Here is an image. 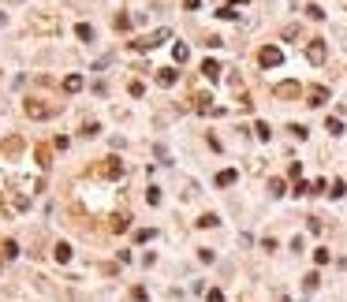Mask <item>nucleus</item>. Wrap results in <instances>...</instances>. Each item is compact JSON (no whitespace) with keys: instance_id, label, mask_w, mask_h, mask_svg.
Here are the masks:
<instances>
[{"instance_id":"nucleus-1","label":"nucleus","mask_w":347,"mask_h":302,"mask_svg":"<svg viewBox=\"0 0 347 302\" xmlns=\"http://www.w3.org/2000/svg\"><path fill=\"white\" fill-rule=\"evenodd\" d=\"M23 112L30 119H49L56 112H64V101H45V97H26L23 101Z\"/></svg>"},{"instance_id":"nucleus-2","label":"nucleus","mask_w":347,"mask_h":302,"mask_svg":"<svg viewBox=\"0 0 347 302\" xmlns=\"http://www.w3.org/2000/svg\"><path fill=\"white\" fill-rule=\"evenodd\" d=\"M93 176H101V179H119V176H123V160L101 157L97 164H93Z\"/></svg>"},{"instance_id":"nucleus-3","label":"nucleus","mask_w":347,"mask_h":302,"mask_svg":"<svg viewBox=\"0 0 347 302\" xmlns=\"http://www.w3.org/2000/svg\"><path fill=\"white\" fill-rule=\"evenodd\" d=\"M161 41H168V30H153V34H146V38H138V41H131V49L146 52V49H157Z\"/></svg>"},{"instance_id":"nucleus-4","label":"nucleus","mask_w":347,"mask_h":302,"mask_svg":"<svg viewBox=\"0 0 347 302\" xmlns=\"http://www.w3.org/2000/svg\"><path fill=\"white\" fill-rule=\"evenodd\" d=\"M325 56H329L325 41L321 38H310V41H306V60H310V64H325Z\"/></svg>"},{"instance_id":"nucleus-5","label":"nucleus","mask_w":347,"mask_h":302,"mask_svg":"<svg viewBox=\"0 0 347 302\" xmlns=\"http://www.w3.org/2000/svg\"><path fill=\"white\" fill-rule=\"evenodd\" d=\"M280 60H284V52H280L276 45H265V49H258V64H262V67H276Z\"/></svg>"},{"instance_id":"nucleus-6","label":"nucleus","mask_w":347,"mask_h":302,"mask_svg":"<svg viewBox=\"0 0 347 302\" xmlns=\"http://www.w3.org/2000/svg\"><path fill=\"white\" fill-rule=\"evenodd\" d=\"M194 112H202V116H217V105H213V97L209 93H194Z\"/></svg>"},{"instance_id":"nucleus-7","label":"nucleus","mask_w":347,"mask_h":302,"mask_svg":"<svg viewBox=\"0 0 347 302\" xmlns=\"http://www.w3.org/2000/svg\"><path fill=\"white\" fill-rule=\"evenodd\" d=\"M272 93H276L280 101H295V97H303V86H299V82H280Z\"/></svg>"},{"instance_id":"nucleus-8","label":"nucleus","mask_w":347,"mask_h":302,"mask_svg":"<svg viewBox=\"0 0 347 302\" xmlns=\"http://www.w3.org/2000/svg\"><path fill=\"white\" fill-rule=\"evenodd\" d=\"M30 30H38V34H60V23H56V19H34Z\"/></svg>"},{"instance_id":"nucleus-9","label":"nucleus","mask_w":347,"mask_h":302,"mask_svg":"<svg viewBox=\"0 0 347 302\" xmlns=\"http://www.w3.org/2000/svg\"><path fill=\"white\" fill-rule=\"evenodd\" d=\"M306 97H310V101H306V105H313V109H321L325 101H329V90H325V86H313V90L306 93Z\"/></svg>"},{"instance_id":"nucleus-10","label":"nucleus","mask_w":347,"mask_h":302,"mask_svg":"<svg viewBox=\"0 0 347 302\" xmlns=\"http://www.w3.org/2000/svg\"><path fill=\"white\" fill-rule=\"evenodd\" d=\"M19 150H23V138H19V134H11L8 142L0 146V153H4V157H19Z\"/></svg>"},{"instance_id":"nucleus-11","label":"nucleus","mask_w":347,"mask_h":302,"mask_svg":"<svg viewBox=\"0 0 347 302\" xmlns=\"http://www.w3.org/2000/svg\"><path fill=\"white\" fill-rule=\"evenodd\" d=\"M109 227H112V231H116V235H119V231H127V227H131V217H127V213H116Z\"/></svg>"},{"instance_id":"nucleus-12","label":"nucleus","mask_w":347,"mask_h":302,"mask_svg":"<svg viewBox=\"0 0 347 302\" xmlns=\"http://www.w3.org/2000/svg\"><path fill=\"white\" fill-rule=\"evenodd\" d=\"M235 179H239V172H235V168H224V172L217 176V187H231Z\"/></svg>"},{"instance_id":"nucleus-13","label":"nucleus","mask_w":347,"mask_h":302,"mask_svg":"<svg viewBox=\"0 0 347 302\" xmlns=\"http://www.w3.org/2000/svg\"><path fill=\"white\" fill-rule=\"evenodd\" d=\"M176 71H172V67H161V71H157V82H161V86H176Z\"/></svg>"},{"instance_id":"nucleus-14","label":"nucleus","mask_w":347,"mask_h":302,"mask_svg":"<svg viewBox=\"0 0 347 302\" xmlns=\"http://www.w3.org/2000/svg\"><path fill=\"white\" fill-rule=\"evenodd\" d=\"M0 258H4V261H11V258H19V243H15V239H8V243L0 246Z\"/></svg>"},{"instance_id":"nucleus-15","label":"nucleus","mask_w":347,"mask_h":302,"mask_svg":"<svg viewBox=\"0 0 347 302\" xmlns=\"http://www.w3.org/2000/svg\"><path fill=\"white\" fill-rule=\"evenodd\" d=\"M52 258H56L60 265H68V261H71V246H68V243H56V250H52Z\"/></svg>"},{"instance_id":"nucleus-16","label":"nucleus","mask_w":347,"mask_h":302,"mask_svg":"<svg viewBox=\"0 0 347 302\" xmlns=\"http://www.w3.org/2000/svg\"><path fill=\"white\" fill-rule=\"evenodd\" d=\"M82 90V75H68L64 78V93H78Z\"/></svg>"},{"instance_id":"nucleus-17","label":"nucleus","mask_w":347,"mask_h":302,"mask_svg":"<svg viewBox=\"0 0 347 302\" xmlns=\"http://www.w3.org/2000/svg\"><path fill=\"white\" fill-rule=\"evenodd\" d=\"M34 157H38V164H41V168H49V164H52V150H49V146H38Z\"/></svg>"},{"instance_id":"nucleus-18","label":"nucleus","mask_w":347,"mask_h":302,"mask_svg":"<svg viewBox=\"0 0 347 302\" xmlns=\"http://www.w3.org/2000/svg\"><path fill=\"white\" fill-rule=\"evenodd\" d=\"M202 75L205 78H220V64H217V60H205V64H202Z\"/></svg>"},{"instance_id":"nucleus-19","label":"nucleus","mask_w":347,"mask_h":302,"mask_svg":"<svg viewBox=\"0 0 347 302\" xmlns=\"http://www.w3.org/2000/svg\"><path fill=\"white\" fill-rule=\"evenodd\" d=\"M75 34H78V41H93V26H90V23H78Z\"/></svg>"},{"instance_id":"nucleus-20","label":"nucleus","mask_w":347,"mask_h":302,"mask_svg":"<svg viewBox=\"0 0 347 302\" xmlns=\"http://www.w3.org/2000/svg\"><path fill=\"white\" fill-rule=\"evenodd\" d=\"M317 284H321V276H317V272H306V276H303V287H306V291H313Z\"/></svg>"},{"instance_id":"nucleus-21","label":"nucleus","mask_w":347,"mask_h":302,"mask_svg":"<svg viewBox=\"0 0 347 302\" xmlns=\"http://www.w3.org/2000/svg\"><path fill=\"white\" fill-rule=\"evenodd\" d=\"M146 201H150V205H161V190H157V187H150V190H146Z\"/></svg>"},{"instance_id":"nucleus-22","label":"nucleus","mask_w":347,"mask_h":302,"mask_svg":"<svg viewBox=\"0 0 347 302\" xmlns=\"http://www.w3.org/2000/svg\"><path fill=\"white\" fill-rule=\"evenodd\" d=\"M329 258H332V254L325 250V246H321V250H313V261H317V265H329Z\"/></svg>"},{"instance_id":"nucleus-23","label":"nucleus","mask_w":347,"mask_h":302,"mask_svg":"<svg viewBox=\"0 0 347 302\" xmlns=\"http://www.w3.org/2000/svg\"><path fill=\"white\" fill-rule=\"evenodd\" d=\"M112 26H116V30H127V26H131V15H116V19H112Z\"/></svg>"},{"instance_id":"nucleus-24","label":"nucleus","mask_w":347,"mask_h":302,"mask_svg":"<svg viewBox=\"0 0 347 302\" xmlns=\"http://www.w3.org/2000/svg\"><path fill=\"white\" fill-rule=\"evenodd\" d=\"M172 56H176V60H179V64H183V60H187V56H191V49H187V45H176V49H172Z\"/></svg>"},{"instance_id":"nucleus-25","label":"nucleus","mask_w":347,"mask_h":302,"mask_svg":"<svg viewBox=\"0 0 347 302\" xmlns=\"http://www.w3.org/2000/svg\"><path fill=\"white\" fill-rule=\"evenodd\" d=\"M325 131H329V134H340V131H344V123H340V119H336V116H332V119H329V123H325Z\"/></svg>"},{"instance_id":"nucleus-26","label":"nucleus","mask_w":347,"mask_h":302,"mask_svg":"<svg viewBox=\"0 0 347 302\" xmlns=\"http://www.w3.org/2000/svg\"><path fill=\"white\" fill-rule=\"evenodd\" d=\"M344 190H347V187H344V179H336V183H332V190H329V194H332V198H344Z\"/></svg>"},{"instance_id":"nucleus-27","label":"nucleus","mask_w":347,"mask_h":302,"mask_svg":"<svg viewBox=\"0 0 347 302\" xmlns=\"http://www.w3.org/2000/svg\"><path fill=\"white\" fill-rule=\"evenodd\" d=\"M269 194H284V179H269Z\"/></svg>"},{"instance_id":"nucleus-28","label":"nucleus","mask_w":347,"mask_h":302,"mask_svg":"<svg viewBox=\"0 0 347 302\" xmlns=\"http://www.w3.org/2000/svg\"><path fill=\"white\" fill-rule=\"evenodd\" d=\"M205 302H224V291H217V287H213V291H205Z\"/></svg>"},{"instance_id":"nucleus-29","label":"nucleus","mask_w":347,"mask_h":302,"mask_svg":"<svg viewBox=\"0 0 347 302\" xmlns=\"http://www.w3.org/2000/svg\"><path fill=\"white\" fill-rule=\"evenodd\" d=\"M306 15H310V19H325V11L317 8V4H310V8H306Z\"/></svg>"},{"instance_id":"nucleus-30","label":"nucleus","mask_w":347,"mask_h":302,"mask_svg":"<svg viewBox=\"0 0 347 302\" xmlns=\"http://www.w3.org/2000/svg\"><path fill=\"white\" fill-rule=\"evenodd\" d=\"M127 90H131V97H142V93H146V86H142V82H131Z\"/></svg>"},{"instance_id":"nucleus-31","label":"nucleus","mask_w":347,"mask_h":302,"mask_svg":"<svg viewBox=\"0 0 347 302\" xmlns=\"http://www.w3.org/2000/svg\"><path fill=\"white\" fill-rule=\"evenodd\" d=\"M97 131H101V127H97V123H82V134H86V138H93V134H97Z\"/></svg>"},{"instance_id":"nucleus-32","label":"nucleus","mask_w":347,"mask_h":302,"mask_svg":"<svg viewBox=\"0 0 347 302\" xmlns=\"http://www.w3.org/2000/svg\"><path fill=\"white\" fill-rule=\"evenodd\" d=\"M254 131H258V138H269V134H272L269 123H254Z\"/></svg>"},{"instance_id":"nucleus-33","label":"nucleus","mask_w":347,"mask_h":302,"mask_svg":"<svg viewBox=\"0 0 347 302\" xmlns=\"http://www.w3.org/2000/svg\"><path fill=\"white\" fill-rule=\"evenodd\" d=\"M213 224H217V217H213V213H205V217L198 220V227H213Z\"/></svg>"},{"instance_id":"nucleus-34","label":"nucleus","mask_w":347,"mask_h":302,"mask_svg":"<svg viewBox=\"0 0 347 302\" xmlns=\"http://www.w3.org/2000/svg\"><path fill=\"white\" fill-rule=\"evenodd\" d=\"M198 4H202V0H183V8H187V11H194Z\"/></svg>"}]
</instances>
